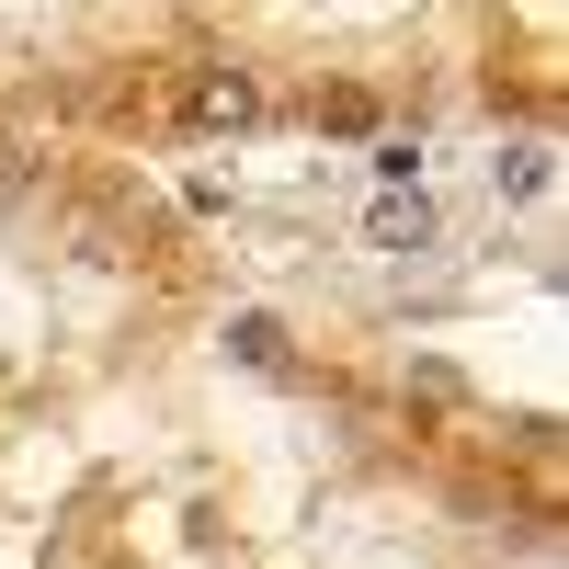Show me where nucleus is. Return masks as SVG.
Wrapping results in <instances>:
<instances>
[{"label":"nucleus","mask_w":569,"mask_h":569,"mask_svg":"<svg viewBox=\"0 0 569 569\" xmlns=\"http://www.w3.org/2000/svg\"><path fill=\"white\" fill-rule=\"evenodd\" d=\"M365 240L376 251H433V194H421V182H388L376 217H365Z\"/></svg>","instance_id":"nucleus-2"},{"label":"nucleus","mask_w":569,"mask_h":569,"mask_svg":"<svg viewBox=\"0 0 569 569\" xmlns=\"http://www.w3.org/2000/svg\"><path fill=\"white\" fill-rule=\"evenodd\" d=\"M228 353H240L251 376H284V365H297V342H284V319H262V308H240V319H228Z\"/></svg>","instance_id":"nucleus-3"},{"label":"nucleus","mask_w":569,"mask_h":569,"mask_svg":"<svg viewBox=\"0 0 569 569\" xmlns=\"http://www.w3.org/2000/svg\"><path fill=\"white\" fill-rule=\"evenodd\" d=\"M171 114L194 126V137H240V126H262V80H251V69H228V58H206V69H182Z\"/></svg>","instance_id":"nucleus-1"},{"label":"nucleus","mask_w":569,"mask_h":569,"mask_svg":"<svg viewBox=\"0 0 569 569\" xmlns=\"http://www.w3.org/2000/svg\"><path fill=\"white\" fill-rule=\"evenodd\" d=\"M501 194H547V149H512L501 160Z\"/></svg>","instance_id":"nucleus-4"}]
</instances>
